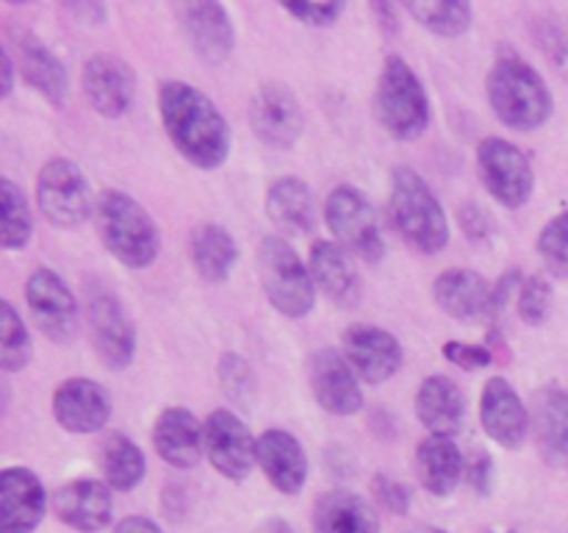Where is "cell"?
<instances>
[{"instance_id":"52a82bcc","label":"cell","mask_w":568,"mask_h":533,"mask_svg":"<svg viewBox=\"0 0 568 533\" xmlns=\"http://www.w3.org/2000/svg\"><path fill=\"white\" fill-rule=\"evenodd\" d=\"M325 222L336 244L349 255L377 264L386 255L381 217L369 194L355 187H336L325 200Z\"/></svg>"},{"instance_id":"d6986e66","label":"cell","mask_w":568,"mask_h":533,"mask_svg":"<svg viewBox=\"0 0 568 533\" xmlns=\"http://www.w3.org/2000/svg\"><path fill=\"white\" fill-rule=\"evenodd\" d=\"M48 494L37 472L6 466L0 472V533H31L42 522Z\"/></svg>"},{"instance_id":"f35d334b","label":"cell","mask_w":568,"mask_h":533,"mask_svg":"<svg viewBox=\"0 0 568 533\" xmlns=\"http://www.w3.org/2000/svg\"><path fill=\"white\" fill-rule=\"evenodd\" d=\"M552 305V286L544 275H532L521 283L519 300H516V311H519L525 325H541Z\"/></svg>"},{"instance_id":"603a6c76","label":"cell","mask_w":568,"mask_h":533,"mask_svg":"<svg viewBox=\"0 0 568 533\" xmlns=\"http://www.w3.org/2000/svg\"><path fill=\"white\" fill-rule=\"evenodd\" d=\"M111 489L105 481H92V477H81V481L64 483L59 492L53 494V511L64 525L81 533H98L109 527L111 522Z\"/></svg>"},{"instance_id":"74e56055","label":"cell","mask_w":568,"mask_h":533,"mask_svg":"<svg viewBox=\"0 0 568 533\" xmlns=\"http://www.w3.org/2000/svg\"><path fill=\"white\" fill-rule=\"evenodd\" d=\"M538 255L555 278H568V209L544 225L538 237Z\"/></svg>"},{"instance_id":"5b68a950","label":"cell","mask_w":568,"mask_h":533,"mask_svg":"<svg viewBox=\"0 0 568 533\" xmlns=\"http://www.w3.org/2000/svg\"><path fill=\"white\" fill-rule=\"evenodd\" d=\"M375 109L383 128L403 142L422 137L430 125V98L403 56H388L383 64L381 78H377Z\"/></svg>"},{"instance_id":"836d02e7","label":"cell","mask_w":568,"mask_h":533,"mask_svg":"<svg viewBox=\"0 0 568 533\" xmlns=\"http://www.w3.org/2000/svg\"><path fill=\"white\" fill-rule=\"evenodd\" d=\"M33 217L22 189L11 178H0V239L6 250H22L31 242Z\"/></svg>"},{"instance_id":"ac0fdd59","label":"cell","mask_w":568,"mask_h":533,"mask_svg":"<svg viewBox=\"0 0 568 533\" xmlns=\"http://www.w3.org/2000/svg\"><path fill=\"white\" fill-rule=\"evenodd\" d=\"M480 422L488 439L499 447L519 450L532 428V416L525 400L505 378H488L480 394Z\"/></svg>"},{"instance_id":"8fae6325","label":"cell","mask_w":568,"mask_h":533,"mask_svg":"<svg viewBox=\"0 0 568 533\" xmlns=\"http://www.w3.org/2000/svg\"><path fill=\"white\" fill-rule=\"evenodd\" d=\"M89 328L94 353L105 370H125L136 353V331L116 294L105 286L89 289Z\"/></svg>"},{"instance_id":"ba28073f","label":"cell","mask_w":568,"mask_h":533,"mask_svg":"<svg viewBox=\"0 0 568 533\" xmlns=\"http://www.w3.org/2000/svg\"><path fill=\"white\" fill-rule=\"evenodd\" d=\"M37 200L44 220L55 228H78L94 214L92 189L81 167L70 159H53L39 170Z\"/></svg>"},{"instance_id":"ab89813d","label":"cell","mask_w":568,"mask_h":533,"mask_svg":"<svg viewBox=\"0 0 568 533\" xmlns=\"http://www.w3.org/2000/svg\"><path fill=\"white\" fill-rule=\"evenodd\" d=\"M442 353L449 364L460 366V370H483V366H488L494 361L491 350L483 348V344H466V342H455V339L444 344Z\"/></svg>"},{"instance_id":"d4e9b609","label":"cell","mask_w":568,"mask_h":533,"mask_svg":"<svg viewBox=\"0 0 568 533\" xmlns=\"http://www.w3.org/2000/svg\"><path fill=\"white\" fill-rule=\"evenodd\" d=\"M258 466L281 494H300L308 477L303 444L283 428H272L258 436Z\"/></svg>"},{"instance_id":"e0dca14e","label":"cell","mask_w":568,"mask_h":533,"mask_svg":"<svg viewBox=\"0 0 568 533\" xmlns=\"http://www.w3.org/2000/svg\"><path fill=\"white\" fill-rule=\"evenodd\" d=\"M342 350L358 381L364 383H386L403 364V348L397 339L386 328L366 325V322L344 331Z\"/></svg>"},{"instance_id":"cb8c5ba5","label":"cell","mask_w":568,"mask_h":533,"mask_svg":"<svg viewBox=\"0 0 568 533\" xmlns=\"http://www.w3.org/2000/svg\"><path fill=\"white\" fill-rule=\"evenodd\" d=\"M153 444L161 459L178 470H192L205 453V425L189 409L172 405L159 414L153 425Z\"/></svg>"},{"instance_id":"d6a6232c","label":"cell","mask_w":568,"mask_h":533,"mask_svg":"<svg viewBox=\"0 0 568 533\" xmlns=\"http://www.w3.org/2000/svg\"><path fill=\"white\" fill-rule=\"evenodd\" d=\"M100 470H103V481L109 483V489L131 492L148 472V459H144L142 447L125 433H111L100 447Z\"/></svg>"},{"instance_id":"60d3db41","label":"cell","mask_w":568,"mask_h":533,"mask_svg":"<svg viewBox=\"0 0 568 533\" xmlns=\"http://www.w3.org/2000/svg\"><path fill=\"white\" fill-rule=\"evenodd\" d=\"M372 489H375V497L383 509L392 511V514H408L410 494L403 483L394 481V477L388 475H377L375 481H372Z\"/></svg>"},{"instance_id":"e575fe53","label":"cell","mask_w":568,"mask_h":533,"mask_svg":"<svg viewBox=\"0 0 568 533\" xmlns=\"http://www.w3.org/2000/svg\"><path fill=\"white\" fill-rule=\"evenodd\" d=\"M405 11L414 17L419 26L436 37H460L469 31L471 26V6L469 3H455V0H438V3H405Z\"/></svg>"},{"instance_id":"8d00e7d4","label":"cell","mask_w":568,"mask_h":533,"mask_svg":"<svg viewBox=\"0 0 568 533\" xmlns=\"http://www.w3.org/2000/svg\"><path fill=\"white\" fill-rule=\"evenodd\" d=\"M216 372H220L222 392H225V398L231 400V403H236V405L253 403L258 383H255L253 366H250L247 361L242 359V355L225 353L220 359V366H216Z\"/></svg>"},{"instance_id":"7c38bea8","label":"cell","mask_w":568,"mask_h":533,"mask_svg":"<svg viewBox=\"0 0 568 533\" xmlns=\"http://www.w3.org/2000/svg\"><path fill=\"white\" fill-rule=\"evenodd\" d=\"M26 303L33 322L50 342H70L78 328L75 294L64 283L59 272L50 266H39L26 283Z\"/></svg>"},{"instance_id":"6da1fadb","label":"cell","mask_w":568,"mask_h":533,"mask_svg":"<svg viewBox=\"0 0 568 533\" xmlns=\"http://www.w3.org/2000/svg\"><path fill=\"white\" fill-rule=\"evenodd\" d=\"M164 131L178 153L200 170H216L231 155V125L214 100L186 81H166L159 92Z\"/></svg>"},{"instance_id":"4316f807","label":"cell","mask_w":568,"mask_h":533,"mask_svg":"<svg viewBox=\"0 0 568 533\" xmlns=\"http://www.w3.org/2000/svg\"><path fill=\"white\" fill-rule=\"evenodd\" d=\"M532 433L544 459L568 470V392L564 386L538 389L532 400Z\"/></svg>"},{"instance_id":"f1b7e54d","label":"cell","mask_w":568,"mask_h":533,"mask_svg":"<svg viewBox=\"0 0 568 533\" xmlns=\"http://www.w3.org/2000/svg\"><path fill=\"white\" fill-rule=\"evenodd\" d=\"M314 533H381L375 505L347 489H333L316 500Z\"/></svg>"},{"instance_id":"2e32d148","label":"cell","mask_w":568,"mask_h":533,"mask_svg":"<svg viewBox=\"0 0 568 533\" xmlns=\"http://www.w3.org/2000/svg\"><path fill=\"white\" fill-rule=\"evenodd\" d=\"M178 17H181L189 48L194 50L200 61L211 67L227 61V56L233 53V44H236V31H233V20L225 6L211 3V0L183 3L178 6Z\"/></svg>"},{"instance_id":"f6af8a7d","label":"cell","mask_w":568,"mask_h":533,"mask_svg":"<svg viewBox=\"0 0 568 533\" xmlns=\"http://www.w3.org/2000/svg\"><path fill=\"white\" fill-rule=\"evenodd\" d=\"M519 281H521V272L510 270V272H505L497 283H494V316L503 314L505 305H508V300H510V292H514V289H521Z\"/></svg>"},{"instance_id":"681fc988","label":"cell","mask_w":568,"mask_h":533,"mask_svg":"<svg viewBox=\"0 0 568 533\" xmlns=\"http://www.w3.org/2000/svg\"><path fill=\"white\" fill-rule=\"evenodd\" d=\"M372 11H375L377 17H383V22H381L383 28H388V31H397V14H399L397 6L375 3V6H372Z\"/></svg>"},{"instance_id":"9c48e42d","label":"cell","mask_w":568,"mask_h":533,"mask_svg":"<svg viewBox=\"0 0 568 533\" xmlns=\"http://www.w3.org/2000/svg\"><path fill=\"white\" fill-rule=\"evenodd\" d=\"M477 170H480L483 187L505 209H521L536 187L530 159L508 139H483L477 148Z\"/></svg>"},{"instance_id":"4fadbf2b","label":"cell","mask_w":568,"mask_h":533,"mask_svg":"<svg viewBox=\"0 0 568 533\" xmlns=\"http://www.w3.org/2000/svg\"><path fill=\"white\" fill-rule=\"evenodd\" d=\"M308 386L316 403L333 416H349L364 405L358 375L344 353L331 348L316 350L308 359Z\"/></svg>"},{"instance_id":"3957f363","label":"cell","mask_w":568,"mask_h":533,"mask_svg":"<svg viewBox=\"0 0 568 533\" xmlns=\"http://www.w3.org/2000/svg\"><path fill=\"white\" fill-rule=\"evenodd\" d=\"M100 239L120 264L144 270L161 250V233L150 211L120 189H105L94 203Z\"/></svg>"},{"instance_id":"7bdbcfd3","label":"cell","mask_w":568,"mask_h":533,"mask_svg":"<svg viewBox=\"0 0 568 533\" xmlns=\"http://www.w3.org/2000/svg\"><path fill=\"white\" fill-rule=\"evenodd\" d=\"M491 459L486 453H475L471 459H466V483L475 489L477 494H488L491 492Z\"/></svg>"},{"instance_id":"ee69618b","label":"cell","mask_w":568,"mask_h":533,"mask_svg":"<svg viewBox=\"0 0 568 533\" xmlns=\"http://www.w3.org/2000/svg\"><path fill=\"white\" fill-rule=\"evenodd\" d=\"M460 225H464V231L469 233V239H475V242H483V239L491 237V220H488V217L483 214L480 205L475 203L460 205Z\"/></svg>"},{"instance_id":"f907efd6","label":"cell","mask_w":568,"mask_h":533,"mask_svg":"<svg viewBox=\"0 0 568 533\" xmlns=\"http://www.w3.org/2000/svg\"><path fill=\"white\" fill-rule=\"evenodd\" d=\"M258 533H294V527L286 520H281V516H275V520H266Z\"/></svg>"},{"instance_id":"8992f818","label":"cell","mask_w":568,"mask_h":533,"mask_svg":"<svg viewBox=\"0 0 568 533\" xmlns=\"http://www.w3.org/2000/svg\"><path fill=\"white\" fill-rule=\"evenodd\" d=\"M255 264H258L261 286H264L266 300L281 311L283 316H308L316 303V283L311 278V270L303 264L297 250L286 242L283 237H266L261 239L258 253H255Z\"/></svg>"},{"instance_id":"277c9868","label":"cell","mask_w":568,"mask_h":533,"mask_svg":"<svg viewBox=\"0 0 568 533\" xmlns=\"http://www.w3.org/2000/svg\"><path fill=\"white\" fill-rule=\"evenodd\" d=\"M488 103L510 131H536L552 117V94L547 81L516 53L503 56L486 81Z\"/></svg>"},{"instance_id":"484cf974","label":"cell","mask_w":568,"mask_h":533,"mask_svg":"<svg viewBox=\"0 0 568 533\" xmlns=\"http://www.w3.org/2000/svg\"><path fill=\"white\" fill-rule=\"evenodd\" d=\"M308 270L316 289L327 300H333L336 305H347V309L361 303V275L353 266V255L342 244L327 242V239L314 242Z\"/></svg>"},{"instance_id":"c3c4849f","label":"cell","mask_w":568,"mask_h":533,"mask_svg":"<svg viewBox=\"0 0 568 533\" xmlns=\"http://www.w3.org/2000/svg\"><path fill=\"white\" fill-rule=\"evenodd\" d=\"M67 11L75 17H81L83 22H103L105 20L103 3H72V6H67Z\"/></svg>"},{"instance_id":"9a60e30c","label":"cell","mask_w":568,"mask_h":533,"mask_svg":"<svg viewBox=\"0 0 568 533\" xmlns=\"http://www.w3.org/2000/svg\"><path fill=\"white\" fill-rule=\"evenodd\" d=\"M81 87L89 105L100 117L116 120L131 109L133 94H136V76L120 56L98 53L83 64Z\"/></svg>"},{"instance_id":"f546056e","label":"cell","mask_w":568,"mask_h":533,"mask_svg":"<svg viewBox=\"0 0 568 533\" xmlns=\"http://www.w3.org/2000/svg\"><path fill=\"white\" fill-rule=\"evenodd\" d=\"M419 481L433 497H447L455 492L466 472V461L453 436H427L416 447Z\"/></svg>"},{"instance_id":"816d5d0a","label":"cell","mask_w":568,"mask_h":533,"mask_svg":"<svg viewBox=\"0 0 568 533\" xmlns=\"http://www.w3.org/2000/svg\"><path fill=\"white\" fill-rule=\"evenodd\" d=\"M410 533H449V531H444V527H433V525H425V527H416V531H410Z\"/></svg>"},{"instance_id":"4dcf8cb0","label":"cell","mask_w":568,"mask_h":533,"mask_svg":"<svg viewBox=\"0 0 568 533\" xmlns=\"http://www.w3.org/2000/svg\"><path fill=\"white\" fill-rule=\"evenodd\" d=\"M266 214L286 237H305L314 231V194L300 178H277L266 192Z\"/></svg>"},{"instance_id":"ffe728a7","label":"cell","mask_w":568,"mask_h":533,"mask_svg":"<svg viewBox=\"0 0 568 533\" xmlns=\"http://www.w3.org/2000/svg\"><path fill=\"white\" fill-rule=\"evenodd\" d=\"M53 416L70 433H98L111 416V398L98 381L70 378L53 392Z\"/></svg>"},{"instance_id":"30bf717a","label":"cell","mask_w":568,"mask_h":533,"mask_svg":"<svg viewBox=\"0 0 568 533\" xmlns=\"http://www.w3.org/2000/svg\"><path fill=\"white\" fill-rule=\"evenodd\" d=\"M205 455L227 481H244L258 464V439L231 409L211 411L205 420Z\"/></svg>"},{"instance_id":"1f68e13d","label":"cell","mask_w":568,"mask_h":533,"mask_svg":"<svg viewBox=\"0 0 568 533\" xmlns=\"http://www.w3.org/2000/svg\"><path fill=\"white\" fill-rule=\"evenodd\" d=\"M189 250H192L194 270L209 283L227 281L239 259L236 239L222 225H214V222H205V225L194 228Z\"/></svg>"},{"instance_id":"bcb514c9","label":"cell","mask_w":568,"mask_h":533,"mask_svg":"<svg viewBox=\"0 0 568 533\" xmlns=\"http://www.w3.org/2000/svg\"><path fill=\"white\" fill-rule=\"evenodd\" d=\"M14 56H11L9 48H0V78H3V83H0V98H9L11 92H14Z\"/></svg>"},{"instance_id":"83f0119b","label":"cell","mask_w":568,"mask_h":533,"mask_svg":"<svg viewBox=\"0 0 568 533\" xmlns=\"http://www.w3.org/2000/svg\"><path fill=\"white\" fill-rule=\"evenodd\" d=\"M416 416L430 436H455L464 425L466 398L447 375H430L416 392Z\"/></svg>"},{"instance_id":"7402d4cb","label":"cell","mask_w":568,"mask_h":533,"mask_svg":"<svg viewBox=\"0 0 568 533\" xmlns=\"http://www.w3.org/2000/svg\"><path fill=\"white\" fill-rule=\"evenodd\" d=\"M438 309L458 322H480L494 316V283L475 270H447L433 283Z\"/></svg>"},{"instance_id":"44dd1931","label":"cell","mask_w":568,"mask_h":533,"mask_svg":"<svg viewBox=\"0 0 568 533\" xmlns=\"http://www.w3.org/2000/svg\"><path fill=\"white\" fill-rule=\"evenodd\" d=\"M9 39L14 44V64L20 67L22 78L53 105L64 103L67 94H70V78H67V70L59 61V56L42 39L33 37L31 31L11 28Z\"/></svg>"},{"instance_id":"7dc6e473","label":"cell","mask_w":568,"mask_h":533,"mask_svg":"<svg viewBox=\"0 0 568 533\" xmlns=\"http://www.w3.org/2000/svg\"><path fill=\"white\" fill-rule=\"evenodd\" d=\"M114 533H164L153 520L148 516H125L120 525L114 527Z\"/></svg>"},{"instance_id":"5bb4252c","label":"cell","mask_w":568,"mask_h":533,"mask_svg":"<svg viewBox=\"0 0 568 533\" xmlns=\"http://www.w3.org/2000/svg\"><path fill=\"white\" fill-rule=\"evenodd\" d=\"M250 125L258 142L270 148L286 150L303 133V105L294 98V92L283 83H266L255 92L250 103Z\"/></svg>"},{"instance_id":"7a4b0ae2","label":"cell","mask_w":568,"mask_h":533,"mask_svg":"<svg viewBox=\"0 0 568 533\" xmlns=\"http://www.w3.org/2000/svg\"><path fill=\"white\" fill-rule=\"evenodd\" d=\"M388 220L416 253L436 255L449 244V222L436 192L410 167H397L388 187Z\"/></svg>"},{"instance_id":"d590c367","label":"cell","mask_w":568,"mask_h":533,"mask_svg":"<svg viewBox=\"0 0 568 533\" xmlns=\"http://www.w3.org/2000/svg\"><path fill=\"white\" fill-rule=\"evenodd\" d=\"M31 353L33 344L26 322L17 314L14 305L3 300L0 303V366L6 372H20L31 361Z\"/></svg>"},{"instance_id":"b9f144b4","label":"cell","mask_w":568,"mask_h":533,"mask_svg":"<svg viewBox=\"0 0 568 533\" xmlns=\"http://www.w3.org/2000/svg\"><path fill=\"white\" fill-rule=\"evenodd\" d=\"M283 11L292 17H297L305 26H333L338 20V14L344 11V3H286Z\"/></svg>"}]
</instances>
